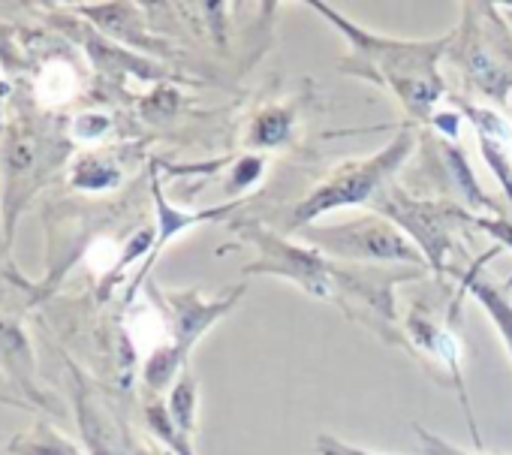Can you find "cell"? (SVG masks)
Returning a JSON list of instances; mask_svg holds the SVG:
<instances>
[{"label":"cell","instance_id":"cell-1","mask_svg":"<svg viewBox=\"0 0 512 455\" xmlns=\"http://www.w3.org/2000/svg\"><path fill=\"white\" fill-rule=\"evenodd\" d=\"M320 16H326L329 25H335L353 46V55L344 61L347 73H359L371 82L386 85L404 109L428 121L434 118V106L443 97V82L437 73V61L446 52V46L455 40V34H446L440 40H392V37H377L371 31H362L347 22V16L335 13L326 4H311Z\"/></svg>","mask_w":512,"mask_h":455},{"label":"cell","instance_id":"cell-2","mask_svg":"<svg viewBox=\"0 0 512 455\" xmlns=\"http://www.w3.org/2000/svg\"><path fill=\"white\" fill-rule=\"evenodd\" d=\"M413 130L404 127L386 148H380L377 154L365 157V160H350L341 163L323 184H317L311 190L308 199H302L290 217V230H299V226L314 223L320 214L335 211V208H347V205H362L371 202L374 196H383L389 187L386 181L404 166V160L413 151Z\"/></svg>","mask_w":512,"mask_h":455},{"label":"cell","instance_id":"cell-3","mask_svg":"<svg viewBox=\"0 0 512 455\" xmlns=\"http://www.w3.org/2000/svg\"><path fill=\"white\" fill-rule=\"evenodd\" d=\"M308 242L317 251H326L341 260L356 263H407L422 266L425 257L392 220L383 217H359L341 226H314L308 230Z\"/></svg>","mask_w":512,"mask_h":455},{"label":"cell","instance_id":"cell-4","mask_svg":"<svg viewBox=\"0 0 512 455\" xmlns=\"http://www.w3.org/2000/svg\"><path fill=\"white\" fill-rule=\"evenodd\" d=\"M241 239H247L260 257L250 266H244V275H272V278H287L305 293L317 299H329L335 287V266L317 251V248H299L290 245L287 239L269 233L260 223H235Z\"/></svg>","mask_w":512,"mask_h":455},{"label":"cell","instance_id":"cell-5","mask_svg":"<svg viewBox=\"0 0 512 455\" xmlns=\"http://www.w3.org/2000/svg\"><path fill=\"white\" fill-rule=\"evenodd\" d=\"M377 211L386 214L395 226L407 236L416 239L419 254L443 272L446 251L452 248V223L455 220H473L467 211L452 205H434V202H413L401 190H386L377 202Z\"/></svg>","mask_w":512,"mask_h":455},{"label":"cell","instance_id":"cell-6","mask_svg":"<svg viewBox=\"0 0 512 455\" xmlns=\"http://www.w3.org/2000/svg\"><path fill=\"white\" fill-rule=\"evenodd\" d=\"M244 284L235 287L226 299H214L205 302L202 290H178L169 293V344L175 347V353L187 362V353L193 350V344L223 317L235 308V302L244 296Z\"/></svg>","mask_w":512,"mask_h":455},{"label":"cell","instance_id":"cell-7","mask_svg":"<svg viewBox=\"0 0 512 455\" xmlns=\"http://www.w3.org/2000/svg\"><path fill=\"white\" fill-rule=\"evenodd\" d=\"M479 266H482V263H476L473 272L467 275V287H470V293L482 302V308L488 311V317L494 320V326L500 329V338L506 341V347H509V353H512V302H509L506 290L494 287L491 281H485V278L479 275Z\"/></svg>","mask_w":512,"mask_h":455},{"label":"cell","instance_id":"cell-8","mask_svg":"<svg viewBox=\"0 0 512 455\" xmlns=\"http://www.w3.org/2000/svg\"><path fill=\"white\" fill-rule=\"evenodd\" d=\"M76 91H79V76L70 64L55 61L49 67H43V73L37 79V100L43 106H64L76 97Z\"/></svg>","mask_w":512,"mask_h":455},{"label":"cell","instance_id":"cell-9","mask_svg":"<svg viewBox=\"0 0 512 455\" xmlns=\"http://www.w3.org/2000/svg\"><path fill=\"white\" fill-rule=\"evenodd\" d=\"M196 401H199V383H196V377L184 368V374L178 377V383H175V389H172V395H169L166 410H169L172 425H175L187 440H190V434L196 431Z\"/></svg>","mask_w":512,"mask_h":455},{"label":"cell","instance_id":"cell-10","mask_svg":"<svg viewBox=\"0 0 512 455\" xmlns=\"http://www.w3.org/2000/svg\"><path fill=\"white\" fill-rule=\"evenodd\" d=\"M13 455H82L70 440H64L55 428L37 425V431L22 434L10 443Z\"/></svg>","mask_w":512,"mask_h":455},{"label":"cell","instance_id":"cell-11","mask_svg":"<svg viewBox=\"0 0 512 455\" xmlns=\"http://www.w3.org/2000/svg\"><path fill=\"white\" fill-rule=\"evenodd\" d=\"M290 124H293V118L287 112H278V109L263 112L250 127V142L253 145H281L290 133Z\"/></svg>","mask_w":512,"mask_h":455},{"label":"cell","instance_id":"cell-12","mask_svg":"<svg viewBox=\"0 0 512 455\" xmlns=\"http://www.w3.org/2000/svg\"><path fill=\"white\" fill-rule=\"evenodd\" d=\"M260 175H263V160L260 157H244V160H238L235 169H232V178H229V193H235L241 187H250Z\"/></svg>","mask_w":512,"mask_h":455},{"label":"cell","instance_id":"cell-13","mask_svg":"<svg viewBox=\"0 0 512 455\" xmlns=\"http://www.w3.org/2000/svg\"><path fill=\"white\" fill-rule=\"evenodd\" d=\"M473 223L479 230H485L491 239H497L500 245L512 248V223L506 217H473Z\"/></svg>","mask_w":512,"mask_h":455},{"label":"cell","instance_id":"cell-14","mask_svg":"<svg viewBox=\"0 0 512 455\" xmlns=\"http://www.w3.org/2000/svg\"><path fill=\"white\" fill-rule=\"evenodd\" d=\"M109 127V121L106 118H100V115H82L79 121H76V127H73V133L79 136V139H85V136H100L103 130Z\"/></svg>","mask_w":512,"mask_h":455},{"label":"cell","instance_id":"cell-15","mask_svg":"<svg viewBox=\"0 0 512 455\" xmlns=\"http://www.w3.org/2000/svg\"><path fill=\"white\" fill-rule=\"evenodd\" d=\"M317 449H320V455H371V452H365V449H353V446L338 443V440H332V437H320Z\"/></svg>","mask_w":512,"mask_h":455},{"label":"cell","instance_id":"cell-16","mask_svg":"<svg viewBox=\"0 0 512 455\" xmlns=\"http://www.w3.org/2000/svg\"><path fill=\"white\" fill-rule=\"evenodd\" d=\"M434 127L446 133V139H455L458 133V115L455 112H434Z\"/></svg>","mask_w":512,"mask_h":455},{"label":"cell","instance_id":"cell-17","mask_svg":"<svg viewBox=\"0 0 512 455\" xmlns=\"http://www.w3.org/2000/svg\"><path fill=\"white\" fill-rule=\"evenodd\" d=\"M506 16H509V22H512V4L506 7Z\"/></svg>","mask_w":512,"mask_h":455}]
</instances>
